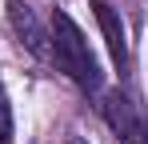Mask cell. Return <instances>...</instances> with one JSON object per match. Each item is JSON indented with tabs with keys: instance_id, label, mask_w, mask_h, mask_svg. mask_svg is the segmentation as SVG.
<instances>
[{
	"instance_id": "1",
	"label": "cell",
	"mask_w": 148,
	"mask_h": 144,
	"mask_svg": "<svg viewBox=\"0 0 148 144\" xmlns=\"http://www.w3.org/2000/svg\"><path fill=\"white\" fill-rule=\"evenodd\" d=\"M48 36H52V64L64 72L68 80H76L84 92H100V84H104V72H100V60L96 52L88 48L84 40V32H80V24L68 16V12H52L48 20Z\"/></svg>"
},
{
	"instance_id": "2",
	"label": "cell",
	"mask_w": 148,
	"mask_h": 144,
	"mask_svg": "<svg viewBox=\"0 0 148 144\" xmlns=\"http://www.w3.org/2000/svg\"><path fill=\"white\" fill-rule=\"evenodd\" d=\"M100 112H104V120H108V128L120 136L124 144H148V120L144 112L128 100L124 92H104V104H100Z\"/></svg>"
},
{
	"instance_id": "3",
	"label": "cell",
	"mask_w": 148,
	"mask_h": 144,
	"mask_svg": "<svg viewBox=\"0 0 148 144\" xmlns=\"http://www.w3.org/2000/svg\"><path fill=\"white\" fill-rule=\"evenodd\" d=\"M8 20H12L16 40H20L36 60L52 64V36H48V28L40 24V16L32 12V4H28V0H8Z\"/></svg>"
},
{
	"instance_id": "4",
	"label": "cell",
	"mask_w": 148,
	"mask_h": 144,
	"mask_svg": "<svg viewBox=\"0 0 148 144\" xmlns=\"http://www.w3.org/2000/svg\"><path fill=\"white\" fill-rule=\"evenodd\" d=\"M92 12H96V24H100V32H104V44H108V52H112V60H116L120 68H128V36H124V20L116 16V8H112L108 0H92Z\"/></svg>"
},
{
	"instance_id": "5",
	"label": "cell",
	"mask_w": 148,
	"mask_h": 144,
	"mask_svg": "<svg viewBox=\"0 0 148 144\" xmlns=\"http://www.w3.org/2000/svg\"><path fill=\"white\" fill-rule=\"evenodd\" d=\"M0 144H12V104H8L4 84H0Z\"/></svg>"
}]
</instances>
